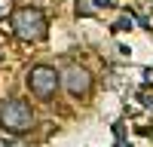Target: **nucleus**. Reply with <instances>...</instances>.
<instances>
[{
	"mask_svg": "<svg viewBox=\"0 0 153 147\" xmlns=\"http://www.w3.org/2000/svg\"><path fill=\"white\" fill-rule=\"evenodd\" d=\"M9 22H12V31L16 37L28 43H40L43 37L49 34V22H46V12L37 9V6H19L9 12Z\"/></svg>",
	"mask_w": 153,
	"mask_h": 147,
	"instance_id": "1",
	"label": "nucleus"
},
{
	"mask_svg": "<svg viewBox=\"0 0 153 147\" xmlns=\"http://www.w3.org/2000/svg\"><path fill=\"white\" fill-rule=\"evenodd\" d=\"M0 129L9 135H25L34 129V110L25 98H6L0 104Z\"/></svg>",
	"mask_w": 153,
	"mask_h": 147,
	"instance_id": "2",
	"label": "nucleus"
},
{
	"mask_svg": "<svg viewBox=\"0 0 153 147\" xmlns=\"http://www.w3.org/2000/svg\"><path fill=\"white\" fill-rule=\"evenodd\" d=\"M58 86H61V74L55 68H49V65H37L28 71V89L37 95V98H43V101H52L55 92H58Z\"/></svg>",
	"mask_w": 153,
	"mask_h": 147,
	"instance_id": "3",
	"label": "nucleus"
},
{
	"mask_svg": "<svg viewBox=\"0 0 153 147\" xmlns=\"http://www.w3.org/2000/svg\"><path fill=\"white\" fill-rule=\"evenodd\" d=\"M61 86H65L74 98H83V95L92 92V74L86 68H80V65H71L65 74H61Z\"/></svg>",
	"mask_w": 153,
	"mask_h": 147,
	"instance_id": "4",
	"label": "nucleus"
},
{
	"mask_svg": "<svg viewBox=\"0 0 153 147\" xmlns=\"http://www.w3.org/2000/svg\"><path fill=\"white\" fill-rule=\"evenodd\" d=\"M12 12V0H0V19H6Z\"/></svg>",
	"mask_w": 153,
	"mask_h": 147,
	"instance_id": "5",
	"label": "nucleus"
},
{
	"mask_svg": "<svg viewBox=\"0 0 153 147\" xmlns=\"http://www.w3.org/2000/svg\"><path fill=\"white\" fill-rule=\"evenodd\" d=\"M126 28H132V19H120L117 22V31H126Z\"/></svg>",
	"mask_w": 153,
	"mask_h": 147,
	"instance_id": "6",
	"label": "nucleus"
},
{
	"mask_svg": "<svg viewBox=\"0 0 153 147\" xmlns=\"http://www.w3.org/2000/svg\"><path fill=\"white\" fill-rule=\"evenodd\" d=\"M0 147H19V144L12 141V138H3V135H0Z\"/></svg>",
	"mask_w": 153,
	"mask_h": 147,
	"instance_id": "7",
	"label": "nucleus"
},
{
	"mask_svg": "<svg viewBox=\"0 0 153 147\" xmlns=\"http://www.w3.org/2000/svg\"><path fill=\"white\" fill-rule=\"evenodd\" d=\"M95 6L101 9V6H110V0H95Z\"/></svg>",
	"mask_w": 153,
	"mask_h": 147,
	"instance_id": "8",
	"label": "nucleus"
}]
</instances>
